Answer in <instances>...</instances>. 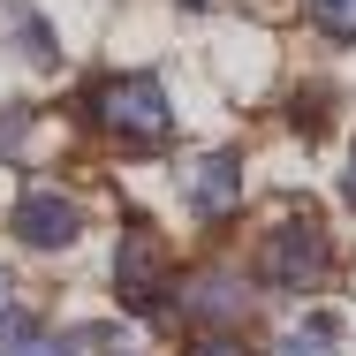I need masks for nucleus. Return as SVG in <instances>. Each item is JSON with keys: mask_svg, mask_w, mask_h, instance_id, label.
Listing matches in <instances>:
<instances>
[{"mask_svg": "<svg viewBox=\"0 0 356 356\" xmlns=\"http://www.w3.org/2000/svg\"><path fill=\"white\" fill-rule=\"evenodd\" d=\"M91 122L122 144H167L175 137V106H167V83L159 76H106L91 91Z\"/></svg>", "mask_w": 356, "mask_h": 356, "instance_id": "obj_1", "label": "nucleus"}, {"mask_svg": "<svg viewBox=\"0 0 356 356\" xmlns=\"http://www.w3.org/2000/svg\"><path fill=\"white\" fill-rule=\"evenodd\" d=\"M266 273H273V288H296V296L326 288L334 281V235H326L311 213L273 220V235H266Z\"/></svg>", "mask_w": 356, "mask_h": 356, "instance_id": "obj_2", "label": "nucleus"}, {"mask_svg": "<svg viewBox=\"0 0 356 356\" xmlns=\"http://www.w3.org/2000/svg\"><path fill=\"white\" fill-rule=\"evenodd\" d=\"M76 235H83V205H76L69 190H23V197H15V243H31V250H69Z\"/></svg>", "mask_w": 356, "mask_h": 356, "instance_id": "obj_3", "label": "nucleus"}, {"mask_svg": "<svg viewBox=\"0 0 356 356\" xmlns=\"http://www.w3.org/2000/svg\"><path fill=\"white\" fill-rule=\"evenodd\" d=\"M182 197H190L197 220H227L235 197H243V159H235V152H197V159H182Z\"/></svg>", "mask_w": 356, "mask_h": 356, "instance_id": "obj_4", "label": "nucleus"}, {"mask_svg": "<svg viewBox=\"0 0 356 356\" xmlns=\"http://www.w3.org/2000/svg\"><path fill=\"white\" fill-rule=\"evenodd\" d=\"M114 288H122V303H137V311H152V303H159V235H152V227H122V250H114Z\"/></svg>", "mask_w": 356, "mask_h": 356, "instance_id": "obj_5", "label": "nucleus"}, {"mask_svg": "<svg viewBox=\"0 0 356 356\" xmlns=\"http://www.w3.org/2000/svg\"><path fill=\"white\" fill-rule=\"evenodd\" d=\"M182 303H190L197 318H243V311H250V296L235 288V273H197V281H182Z\"/></svg>", "mask_w": 356, "mask_h": 356, "instance_id": "obj_6", "label": "nucleus"}, {"mask_svg": "<svg viewBox=\"0 0 356 356\" xmlns=\"http://www.w3.org/2000/svg\"><path fill=\"white\" fill-rule=\"evenodd\" d=\"M8 38H15V54H23L31 69H54V61H61V46H54V23H46V15H15V31H8Z\"/></svg>", "mask_w": 356, "mask_h": 356, "instance_id": "obj_7", "label": "nucleus"}, {"mask_svg": "<svg viewBox=\"0 0 356 356\" xmlns=\"http://www.w3.org/2000/svg\"><path fill=\"white\" fill-rule=\"evenodd\" d=\"M303 15H311V31H318V38L356 46V0H303Z\"/></svg>", "mask_w": 356, "mask_h": 356, "instance_id": "obj_8", "label": "nucleus"}, {"mask_svg": "<svg viewBox=\"0 0 356 356\" xmlns=\"http://www.w3.org/2000/svg\"><path fill=\"white\" fill-rule=\"evenodd\" d=\"M281 356H341V318H311L281 341Z\"/></svg>", "mask_w": 356, "mask_h": 356, "instance_id": "obj_9", "label": "nucleus"}, {"mask_svg": "<svg viewBox=\"0 0 356 356\" xmlns=\"http://www.w3.org/2000/svg\"><path fill=\"white\" fill-rule=\"evenodd\" d=\"M190 356H250V349H243V341H235L227 326H205V334L190 341Z\"/></svg>", "mask_w": 356, "mask_h": 356, "instance_id": "obj_10", "label": "nucleus"}, {"mask_svg": "<svg viewBox=\"0 0 356 356\" xmlns=\"http://www.w3.org/2000/svg\"><path fill=\"white\" fill-rule=\"evenodd\" d=\"M15 311V281H8V266H0V318Z\"/></svg>", "mask_w": 356, "mask_h": 356, "instance_id": "obj_11", "label": "nucleus"}, {"mask_svg": "<svg viewBox=\"0 0 356 356\" xmlns=\"http://www.w3.org/2000/svg\"><path fill=\"white\" fill-rule=\"evenodd\" d=\"M341 190H349V205H356V159H349V175H341Z\"/></svg>", "mask_w": 356, "mask_h": 356, "instance_id": "obj_12", "label": "nucleus"}]
</instances>
